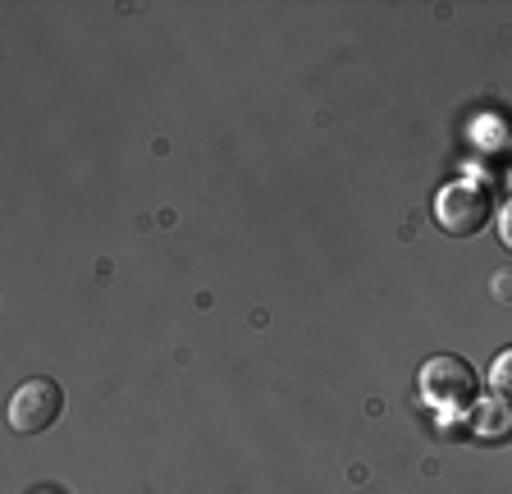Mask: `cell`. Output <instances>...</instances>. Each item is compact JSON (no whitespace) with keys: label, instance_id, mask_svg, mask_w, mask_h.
Masks as SVG:
<instances>
[{"label":"cell","instance_id":"1","mask_svg":"<svg viewBox=\"0 0 512 494\" xmlns=\"http://www.w3.org/2000/svg\"><path fill=\"white\" fill-rule=\"evenodd\" d=\"M64 412V389L46 376H32L14 389L10 398V430L14 435H42L60 421Z\"/></svg>","mask_w":512,"mask_h":494},{"label":"cell","instance_id":"2","mask_svg":"<svg viewBox=\"0 0 512 494\" xmlns=\"http://www.w3.org/2000/svg\"><path fill=\"white\" fill-rule=\"evenodd\" d=\"M490 220V193L476 183H448L435 193V225L453 238H471Z\"/></svg>","mask_w":512,"mask_h":494},{"label":"cell","instance_id":"3","mask_svg":"<svg viewBox=\"0 0 512 494\" xmlns=\"http://www.w3.org/2000/svg\"><path fill=\"white\" fill-rule=\"evenodd\" d=\"M416 385H421V398H426L430 408H458V403H467L476 394V371L458 353H439L421 366Z\"/></svg>","mask_w":512,"mask_h":494},{"label":"cell","instance_id":"4","mask_svg":"<svg viewBox=\"0 0 512 494\" xmlns=\"http://www.w3.org/2000/svg\"><path fill=\"white\" fill-rule=\"evenodd\" d=\"M471 435L485 444H503L512 440V398L503 394H485L471 408Z\"/></svg>","mask_w":512,"mask_h":494},{"label":"cell","instance_id":"5","mask_svg":"<svg viewBox=\"0 0 512 494\" xmlns=\"http://www.w3.org/2000/svg\"><path fill=\"white\" fill-rule=\"evenodd\" d=\"M490 389H494V394H503V398H512V348H503V353L494 357V366H490Z\"/></svg>","mask_w":512,"mask_h":494},{"label":"cell","instance_id":"6","mask_svg":"<svg viewBox=\"0 0 512 494\" xmlns=\"http://www.w3.org/2000/svg\"><path fill=\"white\" fill-rule=\"evenodd\" d=\"M494 298L512 302V270H494Z\"/></svg>","mask_w":512,"mask_h":494},{"label":"cell","instance_id":"7","mask_svg":"<svg viewBox=\"0 0 512 494\" xmlns=\"http://www.w3.org/2000/svg\"><path fill=\"white\" fill-rule=\"evenodd\" d=\"M499 238H503V247L512 252V202L499 211Z\"/></svg>","mask_w":512,"mask_h":494}]
</instances>
